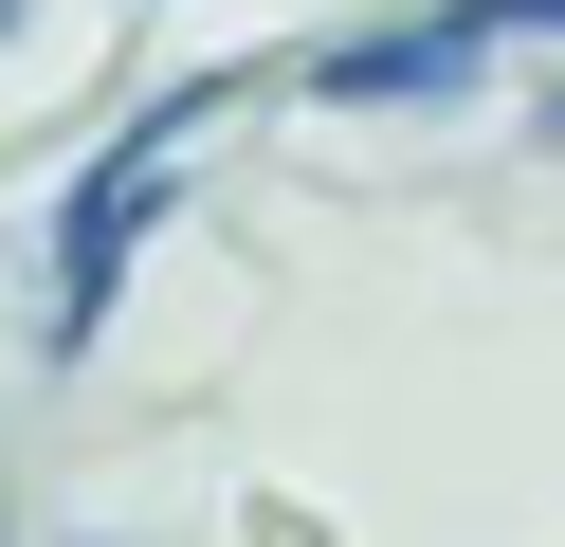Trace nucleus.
<instances>
[{
    "label": "nucleus",
    "mask_w": 565,
    "mask_h": 547,
    "mask_svg": "<svg viewBox=\"0 0 565 547\" xmlns=\"http://www.w3.org/2000/svg\"><path fill=\"white\" fill-rule=\"evenodd\" d=\"M201 128H220V73H201V92H164V109H128V128L92 146L74 219L38 238V365H74L92 328H110V292H128V255H147V219L183 201V165H201Z\"/></svg>",
    "instance_id": "nucleus-1"
},
{
    "label": "nucleus",
    "mask_w": 565,
    "mask_h": 547,
    "mask_svg": "<svg viewBox=\"0 0 565 547\" xmlns=\"http://www.w3.org/2000/svg\"><path fill=\"white\" fill-rule=\"evenodd\" d=\"M438 19H456V36L492 55V36H565V0H438Z\"/></svg>",
    "instance_id": "nucleus-2"
},
{
    "label": "nucleus",
    "mask_w": 565,
    "mask_h": 547,
    "mask_svg": "<svg viewBox=\"0 0 565 547\" xmlns=\"http://www.w3.org/2000/svg\"><path fill=\"white\" fill-rule=\"evenodd\" d=\"M547 146H565V92H547Z\"/></svg>",
    "instance_id": "nucleus-3"
},
{
    "label": "nucleus",
    "mask_w": 565,
    "mask_h": 547,
    "mask_svg": "<svg viewBox=\"0 0 565 547\" xmlns=\"http://www.w3.org/2000/svg\"><path fill=\"white\" fill-rule=\"evenodd\" d=\"M0 36H19V0H0Z\"/></svg>",
    "instance_id": "nucleus-4"
}]
</instances>
